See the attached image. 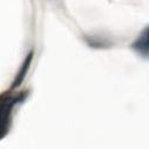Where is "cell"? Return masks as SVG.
Segmentation results:
<instances>
[{
    "instance_id": "obj_1",
    "label": "cell",
    "mask_w": 149,
    "mask_h": 149,
    "mask_svg": "<svg viewBox=\"0 0 149 149\" xmlns=\"http://www.w3.org/2000/svg\"><path fill=\"white\" fill-rule=\"evenodd\" d=\"M132 48L144 57L149 56V26H147L137 36V38L132 44Z\"/></svg>"
},
{
    "instance_id": "obj_2",
    "label": "cell",
    "mask_w": 149,
    "mask_h": 149,
    "mask_svg": "<svg viewBox=\"0 0 149 149\" xmlns=\"http://www.w3.org/2000/svg\"><path fill=\"white\" fill-rule=\"evenodd\" d=\"M31 55H33V52H30V54L28 55V57L26 58V61H24V63H23V65H22L20 72L17 73L16 79H15L14 83H13V87H16V86L20 85V83L23 80V78H24V76H26V72H27V70H28V68H29L30 61H31Z\"/></svg>"
}]
</instances>
